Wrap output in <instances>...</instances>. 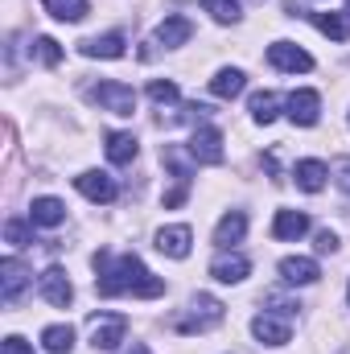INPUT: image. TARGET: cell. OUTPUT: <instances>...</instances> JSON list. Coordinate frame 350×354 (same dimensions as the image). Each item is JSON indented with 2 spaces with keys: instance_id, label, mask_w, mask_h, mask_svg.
<instances>
[{
  "instance_id": "obj_4",
  "label": "cell",
  "mask_w": 350,
  "mask_h": 354,
  "mask_svg": "<svg viewBox=\"0 0 350 354\" xmlns=\"http://www.w3.org/2000/svg\"><path fill=\"white\" fill-rule=\"evenodd\" d=\"M190 157H194L198 165H223V132L210 128V124L194 128V136H190Z\"/></svg>"
},
{
  "instance_id": "obj_23",
  "label": "cell",
  "mask_w": 350,
  "mask_h": 354,
  "mask_svg": "<svg viewBox=\"0 0 350 354\" xmlns=\"http://www.w3.org/2000/svg\"><path fill=\"white\" fill-rule=\"evenodd\" d=\"M210 91H214L219 99H235V95L243 91V71H235V66H223V71L210 79Z\"/></svg>"
},
{
  "instance_id": "obj_22",
  "label": "cell",
  "mask_w": 350,
  "mask_h": 354,
  "mask_svg": "<svg viewBox=\"0 0 350 354\" xmlns=\"http://www.w3.org/2000/svg\"><path fill=\"white\" fill-rule=\"evenodd\" d=\"M309 17H313V25H317L326 37L350 41V17H342V12H309Z\"/></svg>"
},
{
  "instance_id": "obj_9",
  "label": "cell",
  "mask_w": 350,
  "mask_h": 354,
  "mask_svg": "<svg viewBox=\"0 0 350 354\" xmlns=\"http://www.w3.org/2000/svg\"><path fill=\"white\" fill-rule=\"evenodd\" d=\"M25 284H29V268L21 264L17 256H8V260L0 264V297L12 305V301L21 297V288H25Z\"/></svg>"
},
{
  "instance_id": "obj_8",
  "label": "cell",
  "mask_w": 350,
  "mask_h": 354,
  "mask_svg": "<svg viewBox=\"0 0 350 354\" xmlns=\"http://www.w3.org/2000/svg\"><path fill=\"white\" fill-rule=\"evenodd\" d=\"M42 297L54 305V309H66L71 301H75V288H71V276L62 272V268H46V276H42Z\"/></svg>"
},
{
  "instance_id": "obj_26",
  "label": "cell",
  "mask_w": 350,
  "mask_h": 354,
  "mask_svg": "<svg viewBox=\"0 0 350 354\" xmlns=\"http://www.w3.org/2000/svg\"><path fill=\"white\" fill-rule=\"evenodd\" d=\"M276 107H280V99H276L272 91H260V95H252V115H256L260 124H272V120H276Z\"/></svg>"
},
{
  "instance_id": "obj_24",
  "label": "cell",
  "mask_w": 350,
  "mask_h": 354,
  "mask_svg": "<svg viewBox=\"0 0 350 354\" xmlns=\"http://www.w3.org/2000/svg\"><path fill=\"white\" fill-rule=\"evenodd\" d=\"M42 4L54 21H83L87 17V0H42Z\"/></svg>"
},
{
  "instance_id": "obj_2",
  "label": "cell",
  "mask_w": 350,
  "mask_h": 354,
  "mask_svg": "<svg viewBox=\"0 0 350 354\" xmlns=\"http://www.w3.org/2000/svg\"><path fill=\"white\" fill-rule=\"evenodd\" d=\"M91 99H95L103 111H111V115H132V111H136V91L124 87V83H116V79L99 83V87L91 91Z\"/></svg>"
},
{
  "instance_id": "obj_12",
  "label": "cell",
  "mask_w": 350,
  "mask_h": 354,
  "mask_svg": "<svg viewBox=\"0 0 350 354\" xmlns=\"http://www.w3.org/2000/svg\"><path fill=\"white\" fill-rule=\"evenodd\" d=\"M190 243H194L190 227H165V231H157V248L165 256H174V260H185L190 256Z\"/></svg>"
},
{
  "instance_id": "obj_27",
  "label": "cell",
  "mask_w": 350,
  "mask_h": 354,
  "mask_svg": "<svg viewBox=\"0 0 350 354\" xmlns=\"http://www.w3.org/2000/svg\"><path fill=\"white\" fill-rule=\"evenodd\" d=\"M202 8L214 17V21H239V0H202Z\"/></svg>"
},
{
  "instance_id": "obj_10",
  "label": "cell",
  "mask_w": 350,
  "mask_h": 354,
  "mask_svg": "<svg viewBox=\"0 0 350 354\" xmlns=\"http://www.w3.org/2000/svg\"><path fill=\"white\" fill-rule=\"evenodd\" d=\"M75 185H79V194L83 198H91V202H116V181L107 174H79L75 177Z\"/></svg>"
},
{
  "instance_id": "obj_28",
  "label": "cell",
  "mask_w": 350,
  "mask_h": 354,
  "mask_svg": "<svg viewBox=\"0 0 350 354\" xmlns=\"http://www.w3.org/2000/svg\"><path fill=\"white\" fill-rule=\"evenodd\" d=\"M177 95H181V91H177L174 79H153V83H149V99H153V103H177Z\"/></svg>"
},
{
  "instance_id": "obj_13",
  "label": "cell",
  "mask_w": 350,
  "mask_h": 354,
  "mask_svg": "<svg viewBox=\"0 0 350 354\" xmlns=\"http://www.w3.org/2000/svg\"><path fill=\"white\" fill-rule=\"evenodd\" d=\"M62 218H66V206L58 198H33V206H29V223L33 227H58Z\"/></svg>"
},
{
  "instance_id": "obj_35",
  "label": "cell",
  "mask_w": 350,
  "mask_h": 354,
  "mask_svg": "<svg viewBox=\"0 0 350 354\" xmlns=\"http://www.w3.org/2000/svg\"><path fill=\"white\" fill-rule=\"evenodd\" d=\"M347 301H350V292H347Z\"/></svg>"
},
{
  "instance_id": "obj_19",
  "label": "cell",
  "mask_w": 350,
  "mask_h": 354,
  "mask_svg": "<svg viewBox=\"0 0 350 354\" xmlns=\"http://www.w3.org/2000/svg\"><path fill=\"white\" fill-rule=\"evenodd\" d=\"M190 33H194V25H190L185 17H165V21L157 25V46L174 50V46H181V41H190Z\"/></svg>"
},
{
  "instance_id": "obj_33",
  "label": "cell",
  "mask_w": 350,
  "mask_h": 354,
  "mask_svg": "<svg viewBox=\"0 0 350 354\" xmlns=\"http://www.w3.org/2000/svg\"><path fill=\"white\" fill-rule=\"evenodd\" d=\"M334 248H338V235H334V231H317V252H322V256H330Z\"/></svg>"
},
{
  "instance_id": "obj_21",
  "label": "cell",
  "mask_w": 350,
  "mask_h": 354,
  "mask_svg": "<svg viewBox=\"0 0 350 354\" xmlns=\"http://www.w3.org/2000/svg\"><path fill=\"white\" fill-rule=\"evenodd\" d=\"M293 177H297V185H301L305 194H317V189L326 185V177H330V169H326L322 161H297V169H293Z\"/></svg>"
},
{
  "instance_id": "obj_7",
  "label": "cell",
  "mask_w": 350,
  "mask_h": 354,
  "mask_svg": "<svg viewBox=\"0 0 350 354\" xmlns=\"http://www.w3.org/2000/svg\"><path fill=\"white\" fill-rule=\"evenodd\" d=\"M268 62L276 66V71H288V75H305V71H313V58L301 50V46H293V41H276V46H268Z\"/></svg>"
},
{
  "instance_id": "obj_36",
  "label": "cell",
  "mask_w": 350,
  "mask_h": 354,
  "mask_svg": "<svg viewBox=\"0 0 350 354\" xmlns=\"http://www.w3.org/2000/svg\"><path fill=\"white\" fill-rule=\"evenodd\" d=\"M347 4H350V0H347Z\"/></svg>"
},
{
  "instance_id": "obj_11",
  "label": "cell",
  "mask_w": 350,
  "mask_h": 354,
  "mask_svg": "<svg viewBox=\"0 0 350 354\" xmlns=\"http://www.w3.org/2000/svg\"><path fill=\"white\" fill-rule=\"evenodd\" d=\"M322 272H317V260H309V256H288V260H280V280L284 284H313Z\"/></svg>"
},
{
  "instance_id": "obj_34",
  "label": "cell",
  "mask_w": 350,
  "mask_h": 354,
  "mask_svg": "<svg viewBox=\"0 0 350 354\" xmlns=\"http://www.w3.org/2000/svg\"><path fill=\"white\" fill-rule=\"evenodd\" d=\"M128 354H149V346H140V342H132V351Z\"/></svg>"
},
{
  "instance_id": "obj_15",
  "label": "cell",
  "mask_w": 350,
  "mask_h": 354,
  "mask_svg": "<svg viewBox=\"0 0 350 354\" xmlns=\"http://www.w3.org/2000/svg\"><path fill=\"white\" fill-rule=\"evenodd\" d=\"M243 231H248V214H243V210H231V214L219 218V227H214V243H219V248H231V243L243 239Z\"/></svg>"
},
{
  "instance_id": "obj_30",
  "label": "cell",
  "mask_w": 350,
  "mask_h": 354,
  "mask_svg": "<svg viewBox=\"0 0 350 354\" xmlns=\"http://www.w3.org/2000/svg\"><path fill=\"white\" fill-rule=\"evenodd\" d=\"M4 239H8L12 248H29V243H33V235H29V223H21V218H8V223H4Z\"/></svg>"
},
{
  "instance_id": "obj_16",
  "label": "cell",
  "mask_w": 350,
  "mask_h": 354,
  "mask_svg": "<svg viewBox=\"0 0 350 354\" xmlns=\"http://www.w3.org/2000/svg\"><path fill=\"white\" fill-rule=\"evenodd\" d=\"M252 334L268 342V346H284L288 342V322H280V317H272V313H260L256 322H252Z\"/></svg>"
},
{
  "instance_id": "obj_5",
  "label": "cell",
  "mask_w": 350,
  "mask_h": 354,
  "mask_svg": "<svg viewBox=\"0 0 350 354\" xmlns=\"http://www.w3.org/2000/svg\"><path fill=\"white\" fill-rule=\"evenodd\" d=\"M284 107H288V120H293L297 128H313V124L322 120V95H317V91H309V87L293 91Z\"/></svg>"
},
{
  "instance_id": "obj_18",
  "label": "cell",
  "mask_w": 350,
  "mask_h": 354,
  "mask_svg": "<svg viewBox=\"0 0 350 354\" xmlns=\"http://www.w3.org/2000/svg\"><path fill=\"white\" fill-rule=\"evenodd\" d=\"M87 58H124V33H103V37H87L79 46Z\"/></svg>"
},
{
  "instance_id": "obj_31",
  "label": "cell",
  "mask_w": 350,
  "mask_h": 354,
  "mask_svg": "<svg viewBox=\"0 0 350 354\" xmlns=\"http://www.w3.org/2000/svg\"><path fill=\"white\" fill-rule=\"evenodd\" d=\"M334 181H338V189H347L350 194V157L334 161Z\"/></svg>"
},
{
  "instance_id": "obj_17",
  "label": "cell",
  "mask_w": 350,
  "mask_h": 354,
  "mask_svg": "<svg viewBox=\"0 0 350 354\" xmlns=\"http://www.w3.org/2000/svg\"><path fill=\"white\" fill-rule=\"evenodd\" d=\"M248 272H252V264H248L243 256H219V260L210 264V276H214L219 284H239Z\"/></svg>"
},
{
  "instance_id": "obj_6",
  "label": "cell",
  "mask_w": 350,
  "mask_h": 354,
  "mask_svg": "<svg viewBox=\"0 0 350 354\" xmlns=\"http://www.w3.org/2000/svg\"><path fill=\"white\" fill-rule=\"evenodd\" d=\"M190 309L194 313L177 322V330H185V334H202V330H210V326L223 322V301H214V297H198Z\"/></svg>"
},
{
  "instance_id": "obj_20",
  "label": "cell",
  "mask_w": 350,
  "mask_h": 354,
  "mask_svg": "<svg viewBox=\"0 0 350 354\" xmlns=\"http://www.w3.org/2000/svg\"><path fill=\"white\" fill-rule=\"evenodd\" d=\"M107 161L111 165H132L136 161V136L132 132H111L107 136Z\"/></svg>"
},
{
  "instance_id": "obj_3",
  "label": "cell",
  "mask_w": 350,
  "mask_h": 354,
  "mask_svg": "<svg viewBox=\"0 0 350 354\" xmlns=\"http://www.w3.org/2000/svg\"><path fill=\"white\" fill-rule=\"evenodd\" d=\"M124 334H128V317H120V313L91 317V346L95 351H116L124 342Z\"/></svg>"
},
{
  "instance_id": "obj_14",
  "label": "cell",
  "mask_w": 350,
  "mask_h": 354,
  "mask_svg": "<svg viewBox=\"0 0 350 354\" xmlns=\"http://www.w3.org/2000/svg\"><path fill=\"white\" fill-rule=\"evenodd\" d=\"M305 231H309V218L301 210H276V218H272V235L276 239H301Z\"/></svg>"
},
{
  "instance_id": "obj_29",
  "label": "cell",
  "mask_w": 350,
  "mask_h": 354,
  "mask_svg": "<svg viewBox=\"0 0 350 354\" xmlns=\"http://www.w3.org/2000/svg\"><path fill=\"white\" fill-rule=\"evenodd\" d=\"M33 54H37L46 66H58V62H62V46H58L54 37H37V41H33Z\"/></svg>"
},
{
  "instance_id": "obj_1",
  "label": "cell",
  "mask_w": 350,
  "mask_h": 354,
  "mask_svg": "<svg viewBox=\"0 0 350 354\" xmlns=\"http://www.w3.org/2000/svg\"><path fill=\"white\" fill-rule=\"evenodd\" d=\"M95 292L99 297H124V292H132V297H161L165 292V280L161 276H153L149 268L140 264L136 256H120V260H111V256H95Z\"/></svg>"
},
{
  "instance_id": "obj_32",
  "label": "cell",
  "mask_w": 350,
  "mask_h": 354,
  "mask_svg": "<svg viewBox=\"0 0 350 354\" xmlns=\"http://www.w3.org/2000/svg\"><path fill=\"white\" fill-rule=\"evenodd\" d=\"M0 354H33V346H29L25 338H17V334H12V338H4V346H0Z\"/></svg>"
},
{
  "instance_id": "obj_25",
  "label": "cell",
  "mask_w": 350,
  "mask_h": 354,
  "mask_svg": "<svg viewBox=\"0 0 350 354\" xmlns=\"http://www.w3.org/2000/svg\"><path fill=\"white\" fill-rule=\"evenodd\" d=\"M42 342H46L50 354H71V346H75V330H71V326H50V330H42Z\"/></svg>"
}]
</instances>
